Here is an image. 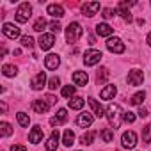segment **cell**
I'll list each match as a JSON object with an SVG mask.
<instances>
[{"label":"cell","mask_w":151,"mask_h":151,"mask_svg":"<svg viewBox=\"0 0 151 151\" xmlns=\"http://www.w3.org/2000/svg\"><path fill=\"white\" fill-rule=\"evenodd\" d=\"M123 114H124V112L121 110V107H119L117 103H110V105H109V109H107V119H109L112 130H116V128L121 126Z\"/></svg>","instance_id":"6da1fadb"},{"label":"cell","mask_w":151,"mask_h":151,"mask_svg":"<svg viewBox=\"0 0 151 151\" xmlns=\"http://www.w3.org/2000/svg\"><path fill=\"white\" fill-rule=\"evenodd\" d=\"M82 34H84V29L77 22H71L68 25V29H66V39H68V43H77L82 37Z\"/></svg>","instance_id":"7a4b0ae2"},{"label":"cell","mask_w":151,"mask_h":151,"mask_svg":"<svg viewBox=\"0 0 151 151\" xmlns=\"http://www.w3.org/2000/svg\"><path fill=\"white\" fill-rule=\"evenodd\" d=\"M30 13H32V7H30L29 2L20 4V7L16 9V22L18 23H27L29 18H30Z\"/></svg>","instance_id":"3957f363"},{"label":"cell","mask_w":151,"mask_h":151,"mask_svg":"<svg viewBox=\"0 0 151 151\" xmlns=\"http://www.w3.org/2000/svg\"><path fill=\"white\" fill-rule=\"evenodd\" d=\"M101 52L100 50H89V52H86V55H84V64L86 66H94V64H98L100 60H101Z\"/></svg>","instance_id":"277c9868"},{"label":"cell","mask_w":151,"mask_h":151,"mask_svg":"<svg viewBox=\"0 0 151 151\" xmlns=\"http://www.w3.org/2000/svg\"><path fill=\"white\" fill-rule=\"evenodd\" d=\"M121 144H123V147H126V149H132V147H135V144H137V133L135 132H124L123 133V137H121Z\"/></svg>","instance_id":"5b68a950"},{"label":"cell","mask_w":151,"mask_h":151,"mask_svg":"<svg viewBox=\"0 0 151 151\" xmlns=\"http://www.w3.org/2000/svg\"><path fill=\"white\" fill-rule=\"evenodd\" d=\"M107 48H109V52H112V53H123V52H124V43H123L119 37H110V39L107 41Z\"/></svg>","instance_id":"8992f818"},{"label":"cell","mask_w":151,"mask_h":151,"mask_svg":"<svg viewBox=\"0 0 151 151\" xmlns=\"http://www.w3.org/2000/svg\"><path fill=\"white\" fill-rule=\"evenodd\" d=\"M142 80H144V73L140 71V69H132L130 73H128V84L130 86H140L142 84Z\"/></svg>","instance_id":"52a82bcc"},{"label":"cell","mask_w":151,"mask_h":151,"mask_svg":"<svg viewBox=\"0 0 151 151\" xmlns=\"http://www.w3.org/2000/svg\"><path fill=\"white\" fill-rule=\"evenodd\" d=\"M39 48L41 50H50L53 45H55V36L53 34H41V37H39Z\"/></svg>","instance_id":"ba28073f"},{"label":"cell","mask_w":151,"mask_h":151,"mask_svg":"<svg viewBox=\"0 0 151 151\" xmlns=\"http://www.w3.org/2000/svg\"><path fill=\"white\" fill-rule=\"evenodd\" d=\"M100 11V4L98 2H86L84 6H82V13H84V16H94L96 13Z\"/></svg>","instance_id":"9c48e42d"},{"label":"cell","mask_w":151,"mask_h":151,"mask_svg":"<svg viewBox=\"0 0 151 151\" xmlns=\"http://www.w3.org/2000/svg\"><path fill=\"white\" fill-rule=\"evenodd\" d=\"M2 32H4L9 39H16V37H20V29H18L16 25H13V23H4Z\"/></svg>","instance_id":"30bf717a"},{"label":"cell","mask_w":151,"mask_h":151,"mask_svg":"<svg viewBox=\"0 0 151 151\" xmlns=\"http://www.w3.org/2000/svg\"><path fill=\"white\" fill-rule=\"evenodd\" d=\"M73 82H75V86L86 87V86H87V82H89L87 73H86V71H75V73H73Z\"/></svg>","instance_id":"8fae6325"},{"label":"cell","mask_w":151,"mask_h":151,"mask_svg":"<svg viewBox=\"0 0 151 151\" xmlns=\"http://www.w3.org/2000/svg\"><path fill=\"white\" fill-rule=\"evenodd\" d=\"M45 84H46V75H45V71L37 73L36 77L32 78V89L34 91H41L45 87Z\"/></svg>","instance_id":"7c38bea8"},{"label":"cell","mask_w":151,"mask_h":151,"mask_svg":"<svg viewBox=\"0 0 151 151\" xmlns=\"http://www.w3.org/2000/svg\"><path fill=\"white\" fill-rule=\"evenodd\" d=\"M59 64H60V59H59L57 53H50V55L45 57V68L46 69H57Z\"/></svg>","instance_id":"4fadbf2b"},{"label":"cell","mask_w":151,"mask_h":151,"mask_svg":"<svg viewBox=\"0 0 151 151\" xmlns=\"http://www.w3.org/2000/svg\"><path fill=\"white\" fill-rule=\"evenodd\" d=\"M50 107H52V105H50L45 98H41V100H34V101H32V109H34V112H37V114H45Z\"/></svg>","instance_id":"5bb4252c"},{"label":"cell","mask_w":151,"mask_h":151,"mask_svg":"<svg viewBox=\"0 0 151 151\" xmlns=\"http://www.w3.org/2000/svg\"><path fill=\"white\" fill-rule=\"evenodd\" d=\"M66 119H68V112H66V109H59L57 116H53V117L50 119V124H52V126H60V124L66 123Z\"/></svg>","instance_id":"9a60e30c"},{"label":"cell","mask_w":151,"mask_h":151,"mask_svg":"<svg viewBox=\"0 0 151 151\" xmlns=\"http://www.w3.org/2000/svg\"><path fill=\"white\" fill-rule=\"evenodd\" d=\"M46 13H48L50 16H53V18H62V16H64V7L59 6V4H50V6L46 7Z\"/></svg>","instance_id":"2e32d148"},{"label":"cell","mask_w":151,"mask_h":151,"mask_svg":"<svg viewBox=\"0 0 151 151\" xmlns=\"http://www.w3.org/2000/svg\"><path fill=\"white\" fill-rule=\"evenodd\" d=\"M87 101H89V105H91V109H93V114H94L96 117H100V119H101L103 116H107V114H105V110H103V107H101L94 98H87Z\"/></svg>","instance_id":"e0dca14e"},{"label":"cell","mask_w":151,"mask_h":151,"mask_svg":"<svg viewBox=\"0 0 151 151\" xmlns=\"http://www.w3.org/2000/svg\"><path fill=\"white\" fill-rule=\"evenodd\" d=\"M93 116L91 114H87V112H84V114H80L78 117H77V124L80 126V128H89L91 124H93Z\"/></svg>","instance_id":"ac0fdd59"},{"label":"cell","mask_w":151,"mask_h":151,"mask_svg":"<svg viewBox=\"0 0 151 151\" xmlns=\"http://www.w3.org/2000/svg\"><path fill=\"white\" fill-rule=\"evenodd\" d=\"M29 140H30L32 144H39V142L43 140V130H41V126H34V128L30 130Z\"/></svg>","instance_id":"d6986e66"},{"label":"cell","mask_w":151,"mask_h":151,"mask_svg":"<svg viewBox=\"0 0 151 151\" xmlns=\"http://www.w3.org/2000/svg\"><path fill=\"white\" fill-rule=\"evenodd\" d=\"M57 146H59V132H57V130H53V132H52V135H50V139L46 140L45 147H46L48 151H55V149H57Z\"/></svg>","instance_id":"ffe728a7"},{"label":"cell","mask_w":151,"mask_h":151,"mask_svg":"<svg viewBox=\"0 0 151 151\" xmlns=\"http://www.w3.org/2000/svg\"><path fill=\"white\" fill-rule=\"evenodd\" d=\"M112 32H114V29L109 23H98L96 25V34L101 37H109V36H112Z\"/></svg>","instance_id":"44dd1931"},{"label":"cell","mask_w":151,"mask_h":151,"mask_svg":"<svg viewBox=\"0 0 151 151\" xmlns=\"http://www.w3.org/2000/svg\"><path fill=\"white\" fill-rule=\"evenodd\" d=\"M116 93H117V87L116 86H107L101 93H100V96H101V100H112L114 96H116Z\"/></svg>","instance_id":"7402d4cb"},{"label":"cell","mask_w":151,"mask_h":151,"mask_svg":"<svg viewBox=\"0 0 151 151\" xmlns=\"http://www.w3.org/2000/svg\"><path fill=\"white\" fill-rule=\"evenodd\" d=\"M84 103H86V100L84 98H80V96H73L71 100H69V109H73V110H80L82 107H84Z\"/></svg>","instance_id":"603a6c76"},{"label":"cell","mask_w":151,"mask_h":151,"mask_svg":"<svg viewBox=\"0 0 151 151\" xmlns=\"http://www.w3.org/2000/svg\"><path fill=\"white\" fill-rule=\"evenodd\" d=\"M73 142H75V133H73L71 130H66V132H64V137H62V144L69 147Z\"/></svg>","instance_id":"cb8c5ba5"},{"label":"cell","mask_w":151,"mask_h":151,"mask_svg":"<svg viewBox=\"0 0 151 151\" xmlns=\"http://www.w3.org/2000/svg\"><path fill=\"white\" fill-rule=\"evenodd\" d=\"M94 137H96V132H87V133H84V135L80 137V142H82L84 146H89V144H93Z\"/></svg>","instance_id":"d4e9b609"},{"label":"cell","mask_w":151,"mask_h":151,"mask_svg":"<svg viewBox=\"0 0 151 151\" xmlns=\"http://www.w3.org/2000/svg\"><path fill=\"white\" fill-rule=\"evenodd\" d=\"M2 73L6 75V77H16L18 68H16V66H11V64H6V66L2 68Z\"/></svg>","instance_id":"484cf974"},{"label":"cell","mask_w":151,"mask_h":151,"mask_svg":"<svg viewBox=\"0 0 151 151\" xmlns=\"http://www.w3.org/2000/svg\"><path fill=\"white\" fill-rule=\"evenodd\" d=\"M144 98H146V93L144 91H139V93H135L133 96H132V105H142V101H144Z\"/></svg>","instance_id":"4316f807"},{"label":"cell","mask_w":151,"mask_h":151,"mask_svg":"<svg viewBox=\"0 0 151 151\" xmlns=\"http://www.w3.org/2000/svg\"><path fill=\"white\" fill-rule=\"evenodd\" d=\"M60 94L64 96V98H73L75 96V86H64L62 87V91H60Z\"/></svg>","instance_id":"83f0119b"},{"label":"cell","mask_w":151,"mask_h":151,"mask_svg":"<svg viewBox=\"0 0 151 151\" xmlns=\"http://www.w3.org/2000/svg\"><path fill=\"white\" fill-rule=\"evenodd\" d=\"M18 123H20V126H23V128H27L29 126V123H30V117L25 114V112H18Z\"/></svg>","instance_id":"f1b7e54d"},{"label":"cell","mask_w":151,"mask_h":151,"mask_svg":"<svg viewBox=\"0 0 151 151\" xmlns=\"http://www.w3.org/2000/svg\"><path fill=\"white\" fill-rule=\"evenodd\" d=\"M101 139H103L105 142H112V140H114V130H112V128H105V130L101 132Z\"/></svg>","instance_id":"f546056e"},{"label":"cell","mask_w":151,"mask_h":151,"mask_svg":"<svg viewBox=\"0 0 151 151\" xmlns=\"http://www.w3.org/2000/svg\"><path fill=\"white\" fill-rule=\"evenodd\" d=\"M45 27H46V20L41 16V18H37V20H36V23H34V27H32V29H34L36 32H43V29H45Z\"/></svg>","instance_id":"4dcf8cb0"},{"label":"cell","mask_w":151,"mask_h":151,"mask_svg":"<svg viewBox=\"0 0 151 151\" xmlns=\"http://www.w3.org/2000/svg\"><path fill=\"white\" fill-rule=\"evenodd\" d=\"M0 132H2V135H4V137H9V135L13 133V128H11V124H9V123H6V121H4V123H0Z\"/></svg>","instance_id":"1f68e13d"},{"label":"cell","mask_w":151,"mask_h":151,"mask_svg":"<svg viewBox=\"0 0 151 151\" xmlns=\"http://www.w3.org/2000/svg\"><path fill=\"white\" fill-rule=\"evenodd\" d=\"M107 77H109V69H107V68H101V69L98 71V75H96L98 84H100V82H105V80H107Z\"/></svg>","instance_id":"d6a6232c"},{"label":"cell","mask_w":151,"mask_h":151,"mask_svg":"<svg viewBox=\"0 0 151 151\" xmlns=\"http://www.w3.org/2000/svg\"><path fill=\"white\" fill-rule=\"evenodd\" d=\"M142 140L144 142H151V124L144 126V130H142Z\"/></svg>","instance_id":"836d02e7"},{"label":"cell","mask_w":151,"mask_h":151,"mask_svg":"<svg viewBox=\"0 0 151 151\" xmlns=\"http://www.w3.org/2000/svg\"><path fill=\"white\" fill-rule=\"evenodd\" d=\"M22 45L27 46V48H32L34 46V39L30 36H22Z\"/></svg>","instance_id":"e575fe53"},{"label":"cell","mask_w":151,"mask_h":151,"mask_svg":"<svg viewBox=\"0 0 151 151\" xmlns=\"http://www.w3.org/2000/svg\"><path fill=\"white\" fill-rule=\"evenodd\" d=\"M119 14H121V16L124 18V22H128V23H130V22L133 20V16H132V13H130L128 9H119Z\"/></svg>","instance_id":"d590c367"},{"label":"cell","mask_w":151,"mask_h":151,"mask_svg":"<svg viewBox=\"0 0 151 151\" xmlns=\"http://www.w3.org/2000/svg\"><path fill=\"white\" fill-rule=\"evenodd\" d=\"M59 86H60V80H59L57 77H53V78H50V80H48V87H50L52 91H55Z\"/></svg>","instance_id":"8d00e7d4"},{"label":"cell","mask_w":151,"mask_h":151,"mask_svg":"<svg viewBox=\"0 0 151 151\" xmlns=\"http://www.w3.org/2000/svg\"><path fill=\"white\" fill-rule=\"evenodd\" d=\"M123 121H126V123H133V121H135V114L130 112V110L124 112V114H123Z\"/></svg>","instance_id":"74e56055"},{"label":"cell","mask_w":151,"mask_h":151,"mask_svg":"<svg viewBox=\"0 0 151 151\" xmlns=\"http://www.w3.org/2000/svg\"><path fill=\"white\" fill-rule=\"evenodd\" d=\"M105 20H109V18H114L116 16V11L114 9H103V14H101Z\"/></svg>","instance_id":"f35d334b"},{"label":"cell","mask_w":151,"mask_h":151,"mask_svg":"<svg viewBox=\"0 0 151 151\" xmlns=\"http://www.w3.org/2000/svg\"><path fill=\"white\" fill-rule=\"evenodd\" d=\"M50 29H52V32H60L62 27H60L59 22H52V23H50Z\"/></svg>","instance_id":"ab89813d"},{"label":"cell","mask_w":151,"mask_h":151,"mask_svg":"<svg viewBox=\"0 0 151 151\" xmlns=\"http://www.w3.org/2000/svg\"><path fill=\"white\" fill-rule=\"evenodd\" d=\"M11 151H27V147L22 146V144H13L11 146Z\"/></svg>","instance_id":"60d3db41"},{"label":"cell","mask_w":151,"mask_h":151,"mask_svg":"<svg viewBox=\"0 0 151 151\" xmlns=\"http://www.w3.org/2000/svg\"><path fill=\"white\" fill-rule=\"evenodd\" d=\"M137 114H139V117H146V116H147V110H146V109H144V107H140V109H139V112H137Z\"/></svg>","instance_id":"b9f144b4"},{"label":"cell","mask_w":151,"mask_h":151,"mask_svg":"<svg viewBox=\"0 0 151 151\" xmlns=\"http://www.w3.org/2000/svg\"><path fill=\"white\" fill-rule=\"evenodd\" d=\"M147 45H149V46H151V32H149V34H147Z\"/></svg>","instance_id":"7bdbcfd3"}]
</instances>
